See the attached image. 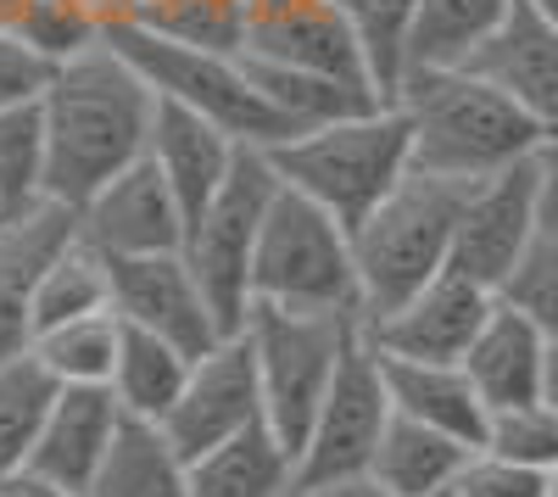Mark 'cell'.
<instances>
[{
	"label": "cell",
	"instance_id": "obj_1",
	"mask_svg": "<svg viewBox=\"0 0 558 497\" xmlns=\"http://www.w3.org/2000/svg\"><path fill=\"white\" fill-rule=\"evenodd\" d=\"M157 89L118 45H89L84 57L57 68V84L45 89V196L62 207H84L123 168L151 151Z\"/></svg>",
	"mask_w": 558,
	"mask_h": 497
},
{
	"label": "cell",
	"instance_id": "obj_2",
	"mask_svg": "<svg viewBox=\"0 0 558 497\" xmlns=\"http://www.w3.org/2000/svg\"><path fill=\"white\" fill-rule=\"evenodd\" d=\"M397 107L413 118V168L475 185L542 151L547 129L475 68H418L397 84Z\"/></svg>",
	"mask_w": 558,
	"mask_h": 497
},
{
	"label": "cell",
	"instance_id": "obj_3",
	"mask_svg": "<svg viewBox=\"0 0 558 497\" xmlns=\"http://www.w3.org/2000/svg\"><path fill=\"white\" fill-rule=\"evenodd\" d=\"M268 162L279 168L291 191L313 196L318 207H330L347 230L375 213L402 179L413 173V118L386 101L375 112L336 118L302 129L291 141L268 146Z\"/></svg>",
	"mask_w": 558,
	"mask_h": 497
},
{
	"label": "cell",
	"instance_id": "obj_4",
	"mask_svg": "<svg viewBox=\"0 0 558 497\" xmlns=\"http://www.w3.org/2000/svg\"><path fill=\"white\" fill-rule=\"evenodd\" d=\"M252 307H291V313H341L363 319V280L352 230L318 207L313 196L279 185L257 263H252Z\"/></svg>",
	"mask_w": 558,
	"mask_h": 497
},
{
	"label": "cell",
	"instance_id": "obj_5",
	"mask_svg": "<svg viewBox=\"0 0 558 497\" xmlns=\"http://www.w3.org/2000/svg\"><path fill=\"white\" fill-rule=\"evenodd\" d=\"M463 191L470 185H452V179H436V173L413 168L402 185L352 230L357 280H363V325L391 313V307H402L413 291H425L441 268H452Z\"/></svg>",
	"mask_w": 558,
	"mask_h": 497
},
{
	"label": "cell",
	"instance_id": "obj_6",
	"mask_svg": "<svg viewBox=\"0 0 558 497\" xmlns=\"http://www.w3.org/2000/svg\"><path fill=\"white\" fill-rule=\"evenodd\" d=\"M107 45H118V51L151 78L157 96L213 118L223 134H235L241 146L268 151V146H279V141H291V134H296V123L257 89V78L246 73L241 51H207V45L162 39V34L140 28V23L107 28Z\"/></svg>",
	"mask_w": 558,
	"mask_h": 497
},
{
	"label": "cell",
	"instance_id": "obj_7",
	"mask_svg": "<svg viewBox=\"0 0 558 497\" xmlns=\"http://www.w3.org/2000/svg\"><path fill=\"white\" fill-rule=\"evenodd\" d=\"M363 319H341V313H291V307H252L246 336L257 352V380H263V420L279 431V441L296 447L330 397L341 357L357 341Z\"/></svg>",
	"mask_w": 558,
	"mask_h": 497
},
{
	"label": "cell",
	"instance_id": "obj_8",
	"mask_svg": "<svg viewBox=\"0 0 558 497\" xmlns=\"http://www.w3.org/2000/svg\"><path fill=\"white\" fill-rule=\"evenodd\" d=\"M279 185L286 179L268 162V151L241 146L223 191L191 218V235H184V257H191L196 280L229 336H241L252 319V263H257V241H263Z\"/></svg>",
	"mask_w": 558,
	"mask_h": 497
},
{
	"label": "cell",
	"instance_id": "obj_9",
	"mask_svg": "<svg viewBox=\"0 0 558 497\" xmlns=\"http://www.w3.org/2000/svg\"><path fill=\"white\" fill-rule=\"evenodd\" d=\"M391 386H386V364L375 341L357 330V341L341 357V375L324 397V409L302 441V486H324V481H368L375 447L391 425Z\"/></svg>",
	"mask_w": 558,
	"mask_h": 497
},
{
	"label": "cell",
	"instance_id": "obj_10",
	"mask_svg": "<svg viewBox=\"0 0 558 497\" xmlns=\"http://www.w3.org/2000/svg\"><path fill=\"white\" fill-rule=\"evenodd\" d=\"M536 235H542V185H536V157H525L463 191L452 268H463L470 280L502 296V286L514 280V268L525 263Z\"/></svg>",
	"mask_w": 558,
	"mask_h": 497
},
{
	"label": "cell",
	"instance_id": "obj_11",
	"mask_svg": "<svg viewBox=\"0 0 558 497\" xmlns=\"http://www.w3.org/2000/svg\"><path fill=\"white\" fill-rule=\"evenodd\" d=\"M263 420V380H257V352L252 336H223L213 352L191 364L179 402L162 420V436L179 447L184 459H202L229 436H241Z\"/></svg>",
	"mask_w": 558,
	"mask_h": 497
},
{
	"label": "cell",
	"instance_id": "obj_12",
	"mask_svg": "<svg viewBox=\"0 0 558 497\" xmlns=\"http://www.w3.org/2000/svg\"><path fill=\"white\" fill-rule=\"evenodd\" d=\"M497 307V291L470 280L463 268H441V275L413 291L402 307L368 319L363 336L386 357H413V364H463V352L475 347Z\"/></svg>",
	"mask_w": 558,
	"mask_h": 497
},
{
	"label": "cell",
	"instance_id": "obj_13",
	"mask_svg": "<svg viewBox=\"0 0 558 497\" xmlns=\"http://www.w3.org/2000/svg\"><path fill=\"white\" fill-rule=\"evenodd\" d=\"M112 307L134 330H151L191 357L213 352L229 330L196 280L184 252H151V257H112Z\"/></svg>",
	"mask_w": 558,
	"mask_h": 497
},
{
	"label": "cell",
	"instance_id": "obj_14",
	"mask_svg": "<svg viewBox=\"0 0 558 497\" xmlns=\"http://www.w3.org/2000/svg\"><path fill=\"white\" fill-rule=\"evenodd\" d=\"M78 235L107 252V257H151V252H184L191 235V213L173 196L162 168L151 157H140L123 168L112 185H101L78 207Z\"/></svg>",
	"mask_w": 558,
	"mask_h": 497
},
{
	"label": "cell",
	"instance_id": "obj_15",
	"mask_svg": "<svg viewBox=\"0 0 558 497\" xmlns=\"http://www.w3.org/2000/svg\"><path fill=\"white\" fill-rule=\"evenodd\" d=\"M246 57L302 68V73H324V78H341V84H363L380 96L375 68L363 57V39L336 12V0H268V7H252Z\"/></svg>",
	"mask_w": 558,
	"mask_h": 497
},
{
	"label": "cell",
	"instance_id": "obj_16",
	"mask_svg": "<svg viewBox=\"0 0 558 497\" xmlns=\"http://www.w3.org/2000/svg\"><path fill=\"white\" fill-rule=\"evenodd\" d=\"M78 235V213L39 196L0 218V364L34 341V291L51 257Z\"/></svg>",
	"mask_w": 558,
	"mask_h": 497
},
{
	"label": "cell",
	"instance_id": "obj_17",
	"mask_svg": "<svg viewBox=\"0 0 558 497\" xmlns=\"http://www.w3.org/2000/svg\"><path fill=\"white\" fill-rule=\"evenodd\" d=\"M123 409L112 386H62L51 414H45V431L34 441V459L28 470L45 475V481H62V486H78L89 492L112 453V441L123 431Z\"/></svg>",
	"mask_w": 558,
	"mask_h": 497
},
{
	"label": "cell",
	"instance_id": "obj_18",
	"mask_svg": "<svg viewBox=\"0 0 558 497\" xmlns=\"http://www.w3.org/2000/svg\"><path fill=\"white\" fill-rule=\"evenodd\" d=\"M547 352H553L547 330L497 296L486 330L475 336L470 352H463V375L475 380V391H481V402L492 414L520 409V402L547 397Z\"/></svg>",
	"mask_w": 558,
	"mask_h": 497
},
{
	"label": "cell",
	"instance_id": "obj_19",
	"mask_svg": "<svg viewBox=\"0 0 558 497\" xmlns=\"http://www.w3.org/2000/svg\"><path fill=\"white\" fill-rule=\"evenodd\" d=\"M146 157L162 168V179L173 185V196L184 202V213L196 218L223 191L229 168H235V157H241V141H235V134H223L213 118L157 96V123H151V151Z\"/></svg>",
	"mask_w": 558,
	"mask_h": 497
},
{
	"label": "cell",
	"instance_id": "obj_20",
	"mask_svg": "<svg viewBox=\"0 0 558 497\" xmlns=\"http://www.w3.org/2000/svg\"><path fill=\"white\" fill-rule=\"evenodd\" d=\"M470 68L502 84L547 134H558V28L542 23L525 0H514L508 23L492 34V45Z\"/></svg>",
	"mask_w": 558,
	"mask_h": 497
},
{
	"label": "cell",
	"instance_id": "obj_21",
	"mask_svg": "<svg viewBox=\"0 0 558 497\" xmlns=\"http://www.w3.org/2000/svg\"><path fill=\"white\" fill-rule=\"evenodd\" d=\"M296 486H302L296 447L279 441L268 420L191 459V497H296Z\"/></svg>",
	"mask_w": 558,
	"mask_h": 497
},
{
	"label": "cell",
	"instance_id": "obj_22",
	"mask_svg": "<svg viewBox=\"0 0 558 497\" xmlns=\"http://www.w3.org/2000/svg\"><path fill=\"white\" fill-rule=\"evenodd\" d=\"M386 386H391V409L430 425V431H447L458 441L481 447L486 441V425H492V409L481 402L475 380L463 375V364H413V357H386Z\"/></svg>",
	"mask_w": 558,
	"mask_h": 497
},
{
	"label": "cell",
	"instance_id": "obj_23",
	"mask_svg": "<svg viewBox=\"0 0 558 497\" xmlns=\"http://www.w3.org/2000/svg\"><path fill=\"white\" fill-rule=\"evenodd\" d=\"M470 453H475L470 441L430 431L408 414H391V425L375 447V464H368V481L386 497H430V492L458 486V470L470 464Z\"/></svg>",
	"mask_w": 558,
	"mask_h": 497
},
{
	"label": "cell",
	"instance_id": "obj_24",
	"mask_svg": "<svg viewBox=\"0 0 558 497\" xmlns=\"http://www.w3.org/2000/svg\"><path fill=\"white\" fill-rule=\"evenodd\" d=\"M508 12H514V0H418L402 78L418 68H470L508 23Z\"/></svg>",
	"mask_w": 558,
	"mask_h": 497
},
{
	"label": "cell",
	"instance_id": "obj_25",
	"mask_svg": "<svg viewBox=\"0 0 558 497\" xmlns=\"http://www.w3.org/2000/svg\"><path fill=\"white\" fill-rule=\"evenodd\" d=\"M89 497H191V459L162 436V425L123 420Z\"/></svg>",
	"mask_w": 558,
	"mask_h": 497
},
{
	"label": "cell",
	"instance_id": "obj_26",
	"mask_svg": "<svg viewBox=\"0 0 558 497\" xmlns=\"http://www.w3.org/2000/svg\"><path fill=\"white\" fill-rule=\"evenodd\" d=\"M191 364L196 357L151 336V330H134L123 325V352H118V369H112V397L129 420H146V425H162L168 409L179 402L184 380H191Z\"/></svg>",
	"mask_w": 558,
	"mask_h": 497
},
{
	"label": "cell",
	"instance_id": "obj_27",
	"mask_svg": "<svg viewBox=\"0 0 558 497\" xmlns=\"http://www.w3.org/2000/svg\"><path fill=\"white\" fill-rule=\"evenodd\" d=\"M246 73L257 78L263 96L296 123V134L318 129V123H336V118H357V112L386 107V96H375V89H363V84H341V78L302 73V68H279V62H263V57H246Z\"/></svg>",
	"mask_w": 558,
	"mask_h": 497
},
{
	"label": "cell",
	"instance_id": "obj_28",
	"mask_svg": "<svg viewBox=\"0 0 558 497\" xmlns=\"http://www.w3.org/2000/svg\"><path fill=\"white\" fill-rule=\"evenodd\" d=\"M28 352L51 369L57 386H112L118 352H123V319L118 307L84 313V319H68L57 330H39Z\"/></svg>",
	"mask_w": 558,
	"mask_h": 497
},
{
	"label": "cell",
	"instance_id": "obj_29",
	"mask_svg": "<svg viewBox=\"0 0 558 497\" xmlns=\"http://www.w3.org/2000/svg\"><path fill=\"white\" fill-rule=\"evenodd\" d=\"M112 307V257L96 252L84 235H73L51 268H45V280L34 291V336L39 330H57L68 319H84V313H101Z\"/></svg>",
	"mask_w": 558,
	"mask_h": 497
},
{
	"label": "cell",
	"instance_id": "obj_30",
	"mask_svg": "<svg viewBox=\"0 0 558 497\" xmlns=\"http://www.w3.org/2000/svg\"><path fill=\"white\" fill-rule=\"evenodd\" d=\"M57 380L39 364L34 352H17L0 364V481H12L17 470H28L34 441L45 431V414L57 402Z\"/></svg>",
	"mask_w": 558,
	"mask_h": 497
},
{
	"label": "cell",
	"instance_id": "obj_31",
	"mask_svg": "<svg viewBox=\"0 0 558 497\" xmlns=\"http://www.w3.org/2000/svg\"><path fill=\"white\" fill-rule=\"evenodd\" d=\"M134 23L162 39L207 45V51H246L252 7L246 0H140Z\"/></svg>",
	"mask_w": 558,
	"mask_h": 497
},
{
	"label": "cell",
	"instance_id": "obj_32",
	"mask_svg": "<svg viewBox=\"0 0 558 497\" xmlns=\"http://www.w3.org/2000/svg\"><path fill=\"white\" fill-rule=\"evenodd\" d=\"M45 162H51L45 101L7 107L0 112V196H7V213H17V207L45 196Z\"/></svg>",
	"mask_w": 558,
	"mask_h": 497
},
{
	"label": "cell",
	"instance_id": "obj_33",
	"mask_svg": "<svg viewBox=\"0 0 558 497\" xmlns=\"http://www.w3.org/2000/svg\"><path fill=\"white\" fill-rule=\"evenodd\" d=\"M336 12L352 23V34L363 39V57L375 68L380 96L397 101V84H402V57H408V28L418 0H336Z\"/></svg>",
	"mask_w": 558,
	"mask_h": 497
},
{
	"label": "cell",
	"instance_id": "obj_34",
	"mask_svg": "<svg viewBox=\"0 0 558 497\" xmlns=\"http://www.w3.org/2000/svg\"><path fill=\"white\" fill-rule=\"evenodd\" d=\"M481 447H492V453L547 475V470H558V409L547 397L542 402H520V409H497Z\"/></svg>",
	"mask_w": 558,
	"mask_h": 497
},
{
	"label": "cell",
	"instance_id": "obj_35",
	"mask_svg": "<svg viewBox=\"0 0 558 497\" xmlns=\"http://www.w3.org/2000/svg\"><path fill=\"white\" fill-rule=\"evenodd\" d=\"M17 34H23L28 45H39L51 62H73V57L89 51V45L107 39L101 17L89 12L84 0H34L28 17L17 23Z\"/></svg>",
	"mask_w": 558,
	"mask_h": 497
},
{
	"label": "cell",
	"instance_id": "obj_36",
	"mask_svg": "<svg viewBox=\"0 0 558 497\" xmlns=\"http://www.w3.org/2000/svg\"><path fill=\"white\" fill-rule=\"evenodd\" d=\"M502 302L520 307L525 319H536L547 330V341H558V235L553 230L536 235V246L514 268V280L502 286Z\"/></svg>",
	"mask_w": 558,
	"mask_h": 497
},
{
	"label": "cell",
	"instance_id": "obj_37",
	"mask_svg": "<svg viewBox=\"0 0 558 497\" xmlns=\"http://www.w3.org/2000/svg\"><path fill=\"white\" fill-rule=\"evenodd\" d=\"M57 68L39 51V45H28L17 28H0V112L7 107H28V101H45V89L57 84Z\"/></svg>",
	"mask_w": 558,
	"mask_h": 497
},
{
	"label": "cell",
	"instance_id": "obj_38",
	"mask_svg": "<svg viewBox=\"0 0 558 497\" xmlns=\"http://www.w3.org/2000/svg\"><path fill=\"white\" fill-rule=\"evenodd\" d=\"M542 492H547L542 470H525L514 459L492 453V447H475L470 464L458 470V497H542Z\"/></svg>",
	"mask_w": 558,
	"mask_h": 497
},
{
	"label": "cell",
	"instance_id": "obj_39",
	"mask_svg": "<svg viewBox=\"0 0 558 497\" xmlns=\"http://www.w3.org/2000/svg\"><path fill=\"white\" fill-rule=\"evenodd\" d=\"M536 185H542V230L558 235V134H547L536 151Z\"/></svg>",
	"mask_w": 558,
	"mask_h": 497
},
{
	"label": "cell",
	"instance_id": "obj_40",
	"mask_svg": "<svg viewBox=\"0 0 558 497\" xmlns=\"http://www.w3.org/2000/svg\"><path fill=\"white\" fill-rule=\"evenodd\" d=\"M12 497H89V492H78V486H62V481H45V475H34V470H17L12 481H0Z\"/></svg>",
	"mask_w": 558,
	"mask_h": 497
},
{
	"label": "cell",
	"instance_id": "obj_41",
	"mask_svg": "<svg viewBox=\"0 0 558 497\" xmlns=\"http://www.w3.org/2000/svg\"><path fill=\"white\" fill-rule=\"evenodd\" d=\"M296 497H386L375 481H324V486H296Z\"/></svg>",
	"mask_w": 558,
	"mask_h": 497
},
{
	"label": "cell",
	"instance_id": "obj_42",
	"mask_svg": "<svg viewBox=\"0 0 558 497\" xmlns=\"http://www.w3.org/2000/svg\"><path fill=\"white\" fill-rule=\"evenodd\" d=\"M28 7H34V0H0V28H17L28 17Z\"/></svg>",
	"mask_w": 558,
	"mask_h": 497
},
{
	"label": "cell",
	"instance_id": "obj_43",
	"mask_svg": "<svg viewBox=\"0 0 558 497\" xmlns=\"http://www.w3.org/2000/svg\"><path fill=\"white\" fill-rule=\"evenodd\" d=\"M547 402L558 409V341H553V352H547Z\"/></svg>",
	"mask_w": 558,
	"mask_h": 497
},
{
	"label": "cell",
	"instance_id": "obj_44",
	"mask_svg": "<svg viewBox=\"0 0 558 497\" xmlns=\"http://www.w3.org/2000/svg\"><path fill=\"white\" fill-rule=\"evenodd\" d=\"M525 7H531L542 23H553V28H558V0H525Z\"/></svg>",
	"mask_w": 558,
	"mask_h": 497
},
{
	"label": "cell",
	"instance_id": "obj_45",
	"mask_svg": "<svg viewBox=\"0 0 558 497\" xmlns=\"http://www.w3.org/2000/svg\"><path fill=\"white\" fill-rule=\"evenodd\" d=\"M542 497H558V470H547V492Z\"/></svg>",
	"mask_w": 558,
	"mask_h": 497
},
{
	"label": "cell",
	"instance_id": "obj_46",
	"mask_svg": "<svg viewBox=\"0 0 558 497\" xmlns=\"http://www.w3.org/2000/svg\"><path fill=\"white\" fill-rule=\"evenodd\" d=\"M430 497H458V486H447V492H430Z\"/></svg>",
	"mask_w": 558,
	"mask_h": 497
},
{
	"label": "cell",
	"instance_id": "obj_47",
	"mask_svg": "<svg viewBox=\"0 0 558 497\" xmlns=\"http://www.w3.org/2000/svg\"><path fill=\"white\" fill-rule=\"evenodd\" d=\"M0 218H7V196H0Z\"/></svg>",
	"mask_w": 558,
	"mask_h": 497
},
{
	"label": "cell",
	"instance_id": "obj_48",
	"mask_svg": "<svg viewBox=\"0 0 558 497\" xmlns=\"http://www.w3.org/2000/svg\"><path fill=\"white\" fill-rule=\"evenodd\" d=\"M246 7H268V0H246Z\"/></svg>",
	"mask_w": 558,
	"mask_h": 497
},
{
	"label": "cell",
	"instance_id": "obj_49",
	"mask_svg": "<svg viewBox=\"0 0 558 497\" xmlns=\"http://www.w3.org/2000/svg\"><path fill=\"white\" fill-rule=\"evenodd\" d=\"M0 497H12V492H7V486H0Z\"/></svg>",
	"mask_w": 558,
	"mask_h": 497
}]
</instances>
